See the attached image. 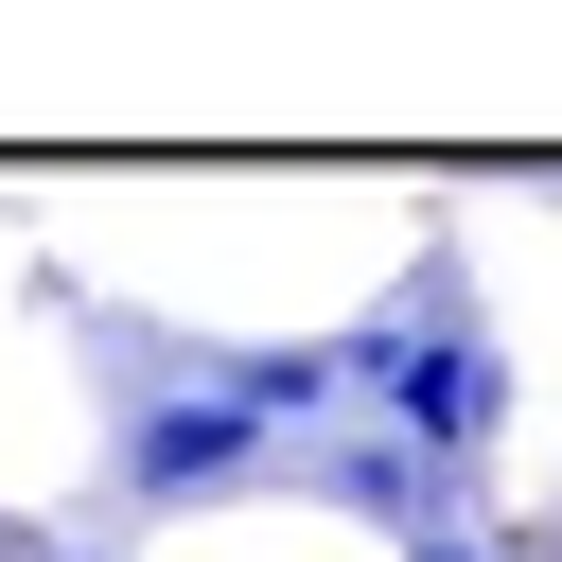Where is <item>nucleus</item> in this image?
Wrapping results in <instances>:
<instances>
[{
  "mask_svg": "<svg viewBox=\"0 0 562 562\" xmlns=\"http://www.w3.org/2000/svg\"><path fill=\"white\" fill-rule=\"evenodd\" d=\"M246 474H263V422H246L228 386L123 404V509H211V492H246Z\"/></svg>",
  "mask_w": 562,
  "mask_h": 562,
  "instance_id": "obj_2",
  "label": "nucleus"
},
{
  "mask_svg": "<svg viewBox=\"0 0 562 562\" xmlns=\"http://www.w3.org/2000/svg\"><path fill=\"white\" fill-rule=\"evenodd\" d=\"M404 562H492V544H474V527H457V544H404Z\"/></svg>",
  "mask_w": 562,
  "mask_h": 562,
  "instance_id": "obj_4",
  "label": "nucleus"
},
{
  "mask_svg": "<svg viewBox=\"0 0 562 562\" xmlns=\"http://www.w3.org/2000/svg\"><path fill=\"white\" fill-rule=\"evenodd\" d=\"M334 492H351L369 527H404V544H457V492H474V474H457V457H422V439H351V457H334Z\"/></svg>",
  "mask_w": 562,
  "mask_h": 562,
  "instance_id": "obj_3",
  "label": "nucleus"
},
{
  "mask_svg": "<svg viewBox=\"0 0 562 562\" xmlns=\"http://www.w3.org/2000/svg\"><path fill=\"white\" fill-rule=\"evenodd\" d=\"M351 404L386 422V439H422V457H492V422H509V351H492V316H474V281L422 246L369 316H351Z\"/></svg>",
  "mask_w": 562,
  "mask_h": 562,
  "instance_id": "obj_1",
  "label": "nucleus"
},
{
  "mask_svg": "<svg viewBox=\"0 0 562 562\" xmlns=\"http://www.w3.org/2000/svg\"><path fill=\"white\" fill-rule=\"evenodd\" d=\"M35 562H53V544H35Z\"/></svg>",
  "mask_w": 562,
  "mask_h": 562,
  "instance_id": "obj_6",
  "label": "nucleus"
},
{
  "mask_svg": "<svg viewBox=\"0 0 562 562\" xmlns=\"http://www.w3.org/2000/svg\"><path fill=\"white\" fill-rule=\"evenodd\" d=\"M0 562H35V544H0Z\"/></svg>",
  "mask_w": 562,
  "mask_h": 562,
  "instance_id": "obj_5",
  "label": "nucleus"
}]
</instances>
